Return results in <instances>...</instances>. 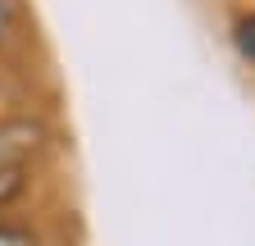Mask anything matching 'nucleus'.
Instances as JSON below:
<instances>
[{
  "label": "nucleus",
  "instance_id": "f257e3e1",
  "mask_svg": "<svg viewBox=\"0 0 255 246\" xmlns=\"http://www.w3.org/2000/svg\"><path fill=\"white\" fill-rule=\"evenodd\" d=\"M59 141L46 114H0V173L5 169H37Z\"/></svg>",
  "mask_w": 255,
  "mask_h": 246
},
{
  "label": "nucleus",
  "instance_id": "f03ea898",
  "mask_svg": "<svg viewBox=\"0 0 255 246\" xmlns=\"http://www.w3.org/2000/svg\"><path fill=\"white\" fill-rule=\"evenodd\" d=\"M0 246H46V233L32 224V219L0 214Z\"/></svg>",
  "mask_w": 255,
  "mask_h": 246
},
{
  "label": "nucleus",
  "instance_id": "7ed1b4c3",
  "mask_svg": "<svg viewBox=\"0 0 255 246\" xmlns=\"http://www.w3.org/2000/svg\"><path fill=\"white\" fill-rule=\"evenodd\" d=\"M32 173H37V169H5V173H0V214H9L32 192Z\"/></svg>",
  "mask_w": 255,
  "mask_h": 246
},
{
  "label": "nucleus",
  "instance_id": "20e7f679",
  "mask_svg": "<svg viewBox=\"0 0 255 246\" xmlns=\"http://www.w3.org/2000/svg\"><path fill=\"white\" fill-rule=\"evenodd\" d=\"M233 50L242 55V64L255 69V9H242L233 18Z\"/></svg>",
  "mask_w": 255,
  "mask_h": 246
},
{
  "label": "nucleus",
  "instance_id": "39448f33",
  "mask_svg": "<svg viewBox=\"0 0 255 246\" xmlns=\"http://www.w3.org/2000/svg\"><path fill=\"white\" fill-rule=\"evenodd\" d=\"M23 18H27L23 0H0V50H5V46L23 32Z\"/></svg>",
  "mask_w": 255,
  "mask_h": 246
}]
</instances>
